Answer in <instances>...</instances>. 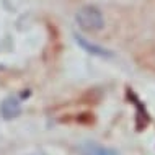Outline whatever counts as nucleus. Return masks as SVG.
<instances>
[{
  "label": "nucleus",
  "instance_id": "4",
  "mask_svg": "<svg viewBox=\"0 0 155 155\" xmlns=\"http://www.w3.org/2000/svg\"><path fill=\"white\" fill-rule=\"evenodd\" d=\"M75 41H77V43L80 44L87 52L93 54V56H100V57H113V52H111V51H108V49H104V48H101V46H98V44L90 43V41H87L83 36L75 35Z\"/></svg>",
  "mask_w": 155,
  "mask_h": 155
},
{
  "label": "nucleus",
  "instance_id": "1",
  "mask_svg": "<svg viewBox=\"0 0 155 155\" xmlns=\"http://www.w3.org/2000/svg\"><path fill=\"white\" fill-rule=\"evenodd\" d=\"M75 21H77V25L83 31H88V33L100 31L104 26V18H103L101 12L93 5L82 7L77 12V15H75Z\"/></svg>",
  "mask_w": 155,
  "mask_h": 155
},
{
  "label": "nucleus",
  "instance_id": "3",
  "mask_svg": "<svg viewBox=\"0 0 155 155\" xmlns=\"http://www.w3.org/2000/svg\"><path fill=\"white\" fill-rule=\"evenodd\" d=\"M80 155H119L118 150L111 149V147H104L101 144H96V142H83L78 147Z\"/></svg>",
  "mask_w": 155,
  "mask_h": 155
},
{
  "label": "nucleus",
  "instance_id": "2",
  "mask_svg": "<svg viewBox=\"0 0 155 155\" xmlns=\"http://www.w3.org/2000/svg\"><path fill=\"white\" fill-rule=\"evenodd\" d=\"M20 113H21V101L16 96H8L0 103V116L3 119L10 121L16 116H20Z\"/></svg>",
  "mask_w": 155,
  "mask_h": 155
}]
</instances>
